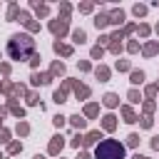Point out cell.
Segmentation results:
<instances>
[{"label": "cell", "instance_id": "1", "mask_svg": "<svg viewBox=\"0 0 159 159\" xmlns=\"http://www.w3.org/2000/svg\"><path fill=\"white\" fill-rule=\"evenodd\" d=\"M35 52V40L30 35H12L7 42V55L12 60H27Z\"/></svg>", "mask_w": 159, "mask_h": 159}, {"label": "cell", "instance_id": "2", "mask_svg": "<svg viewBox=\"0 0 159 159\" xmlns=\"http://www.w3.org/2000/svg\"><path fill=\"white\" fill-rule=\"evenodd\" d=\"M94 157L97 159H124V147L117 139H104V142L97 144Z\"/></svg>", "mask_w": 159, "mask_h": 159}, {"label": "cell", "instance_id": "3", "mask_svg": "<svg viewBox=\"0 0 159 159\" xmlns=\"http://www.w3.org/2000/svg\"><path fill=\"white\" fill-rule=\"evenodd\" d=\"M50 30L57 35V37H62L65 32H67V20H62V17H57V20H52L50 22Z\"/></svg>", "mask_w": 159, "mask_h": 159}, {"label": "cell", "instance_id": "4", "mask_svg": "<svg viewBox=\"0 0 159 159\" xmlns=\"http://www.w3.org/2000/svg\"><path fill=\"white\" fill-rule=\"evenodd\" d=\"M20 22H22L30 32H37V30H40V22H35V20L30 17V12H20Z\"/></svg>", "mask_w": 159, "mask_h": 159}, {"label": "cell", "instance_id": "5", "mask_svg": "<svg viewBox=\"0 0 159 159\" xmlns=\"http://www.w3.org/2000/svg\"><path fill=\"white\" fill-rule=\"evenodd\" d=\"M30 80H32V84H47V82L52 80V75H50V72H42V75H40V72H32Z\"/></svg>", "mask_w": 159, "mask_h": 159}, {"label": "cell", "instance_id": "6", "mask_svg": "<svg viewBox=\"0 0 159 159\" xmlns=\"http://www.w3.org/2000/svg\"><path fill=\"white\" fill-rule=\"evenodd\" d=\"M62 147H65V139H62V137H52V142H50V154H60Z\"/></svg>", "mask_w": 159, "mask_h": 159}, {"label": "cell", "instance_id": "7", "mask_svg": "<svg viewBox=\"0 0 159 159\" xmlns=\"http://www.w3.org/2000/svg\"><path fill=\"white\" fill-rule=\"evenodd\" d=\"M52 47H55V52H57V55H65V57H70V55H72V47H70V45H62L60 40H57Z\"/></svg>", "mask_w": 159, "mask_h": 159}, {"label": "cell", "instance_id": "8", "mask_svg": "<svg viewBox=\"0 0 159 159\" xmlns=\"http://www.w3.org/2000/svg\"><path fill=\"white\" fill-rule=\"evenodd\" d=\"M102 102H104V104H107V107H117V104H119V97H117V94H114V92H107V94H104V99H102Z\"/></svg>", "mask_w": 159, "mask_h": 159}, {"label": "cell", "instance_id": "9", "mask_svg": "<svg viewBox=\"0 0 159 159\" xmlns=\"http://www.w3.org/2000/svg\"><path fill=\"white\" fill-rule=\"evenodd\" d=\"M70 124H72L75 129H84V124H87V119H82L80 114H72V117H70Z\"/></svg>", "mask_w": 159, "mask_h": 159}, {"label": "cell", "instance_id": "10", "mask_svg": "<svg viewBox=\"0 0 159 159\" xmlns=\"http://www.w3.org/2000/svg\"><path fill=\"white\" fill-rule=\"evenodd\" d=\"M102 127H104L107 132H112V129L117 127V119H114V114H107V117L102 119Z\"/></svg>", "mask_w": 159, "mask_h": 159}, {"label": "cell", "instance_id": "11", "mask_svg": "<svg viewBox=\"0 0 159 159\" xmlns=\"http://www.w3.org/2000/svg\"><path fill=\"white\" fill-rule=\"evenodd\" d=\"M97 139H102V132H99V129H94V132H89V134L84 137V147H89V144H94Z\"/></svg>", "mask_w": 159, "mask_h": 159}, {"label": "cell", "instance_id": "12", "mask_svg": "<svg viewBox=\"0 0 159 159\" xmlns=\"http://www.w3.org/2000/svg\"><path fill=\"white\" fill-rule=\"evenodd\" d=\"M94 75H97V80H102V82H104V80H109V70H107L104 65H99V67L94 70Z\"/></svg>", "mask_w": 159, "mask_h": 159}, {"label": "cell", "instance_id": "13", "mask_svg": "<svg viewBox=\"0 0 159 159\" xmlns=\"http://www.w3.org/2000/svg\"><path fill=\"white\" fill-rule=\"evenodd\" d=\"M84 114H87V117H97V114H99V104H94V102H89V104L84 107Z\"/></svg>", "mask_w": 159, "mask_h": 159}, {"label": "cell", "instance_id": "14", "mask_svg": "<svg viewBox=\"0 0 159 159\" xmlns=\"http://www.w3.org/2000/svg\"><path fill=\"white\" fill-rule=\"evenodd\" d=\"M75 92H77V99L89 97V87H84V84H77V87H75Z\"/></svg>", "mask_w": 159, "mask_h": 159}, {"label": "cell", "instance_id": "15", "mask_svg": "<svg viewBox=\"0 0 159 159\" xmlns=\"http://www.w3.org/2000/svg\"><path fill=\"white\" fill-rule=\"evenodd\" d=\"M32 7H35V12H37L40 17H45V15L50 12V7H47V5H40V2H32Z\"/></svg>", "mask_w": 159, "mask_h": 159}, {"label": "cell", "instance_id": "16", "mask_svg": "<svg viewBox=\"0 0 159 159\" xmlns=\"http://www.w3.org/2000/svg\"><path fill=\"white\" fill-rule=\"evenodd\" d=\"M72 40H75L77 45H82V42L87 40V35H84V30H75V32H72Z\"/></svg>", "mask_w": 159, "mask_h": 159}, {"label": "cell", "instance_id": "17", "mask_svg": "<svg viewBox=\"0 0 159 159\" xmlns=\"http://www.w3.org/2000/svg\"><path fill=\"white\" fill-rule=\"evenodd\" d=\"M157 52H159V45H157V42H149V45L144 47V55H147V57H152V55H157Z\"/></svg>", "mask_w": 159, "mask_h": 159}, {"label": "cell", "instance_id": "18", "mask_svg": "<svg viewBox=\"0 0 159 159\" xmlns=\"http://www.w3.org/2000/svg\"><path fill=\"white\" fill-rule=\"evenodd\" d=\"M122 117H124V122H137V117H134V112L129 107H122Z\"/></svg>", "mask_w": 159, "mask_h": 159}, {"label": "cell", "instance_id": "19", "mask_svg": "<svg viewBox=\"0 0 159 159\" xmlns=\"http://www.w3.org/2000/svg\"><path fill=\"white\" fill-rule=\"evenodd\" d=\"M122 20H124V12H122V10H112L109 22H122Z\"/></svg>", "mask_w": 159, "mask_h": 159}, {"label": "cell", "instance_id": "20", "mask_svg": "<svg viewBox=\"0 0 159 159\" xmlns=\"http://www.w3.org/2000/svg\"><path fill=\"white\" fill-rule=\"evenodd\" d=\"M94 25H97V27L109 25V15H97V17H94Z\"/></svg>", "mask_w": 159, "mask_h": 159}, {"label": "cell", "instance_id": "21", "mask_svg": "<svg viewBox=\"0 0 159 159\" xmlns=\"http://www.w3.org/2000/svg\"><path fill=\"white\" fill-rule=\"evenodd\" d=\"M10 112H12V114H15V117H20V119H22V117H25V109H22V107H17V104H15V102H10Z\"/></svg>", "mask_w": 159, "mask_h": 159}, {"label": "cell", "instance_id": "22", "mask_svg": "<svg viewBox=\"0 0 159 159\" xmlns=\"http://www.w3.org/2000/svg\"><path fill=\"white\" fill-rule=\"evenodd\" d=\"M17 12H20V7H17L15 2H12V5L7 7V20H15V17H17Z\"/></svg>", "mask_w": 159, "mask_h": 159}, {"label": "cell", "instance_id": "23", "mask_svg": "<svg viewBox=\"0 0 159 159\" xmlns=\"http://www.w3.org/2000/svg\"><path fill=\"white\" fill-rule=\"evenodd\" d=\"M20 149H22V144H20V142H10V144H7V154H17Z\"/></svg>", "mask_w": 159, "mask_h": 159}, {"label": "cell", "instance_id": "24", "mask_svg": "<svg viewBox=\"0 0 159 159\" xmlns=\"http://www.w3.org/2000/svg\"><path fill=\"white\" fill-rule=\"evenodd\" d=\"M50 75H65V65H62V62H55V65H52V72H50Z\"/></svg>", "mask_w": 159, "mask_h": 159}, {"label": "cell", "instance_id": "25", "mask_svg": "<svg viewBox=\"0 0 159 159\" xmlns=\"http://www.w3.org/2000/svg\"><path fill=\"white\" fill-rule=\"evenodd\" d=\"M142 80H144V72H132V84H142Z\"/></svg>", "mask_w": 159, "mask_h": 159}, {"label": "cell", "instance_id": "26", "mask_svg": "<svg viewBox=\"0 0 159 159\" xmlns=\"http://www.w3.org/2000/svg\"><path fill=\"white\" fill-rule=\"evenodd\" d=\"M27 132H30V124H27V122H17V134H22V137H25Z\"/></svg>", "mask_w": 159, "mask_h": 159}, {"label": "cell", "instance_id": "27", "mask_svg": "<svg viewBox=\"0 0 159 159\" xmlns=\"http://www.w3.org/2000/svg\"><path fill=\"white\" fill-rule=\"evenodd\" d=\"M72 147H77V149H80V147H84V137H82V134L72 137Z\"/></svg>", "mask_w": 159, "mask_h": 159}, {"label": "cell", "instance_id": "28", "mask_svg": "<svg viewBox=\"0 0 159 159\" xmlns=\"http://www.w3.org/2000/svg\"><path fill=\"white\" fill-rule=\"evenodd\" d=\"M70 10H72V7H70L67 2H62V5H60V12H62V20H67V15H70Z\"/></svg>", "mask_w": 159, "mask_h": 159}, {"label": "cell", "instance_id": "29", "mask_svg": "<svg viewBox=\"0 0 159 159\" xmlns=\"http://www.w3.org/2000/svg\"><path fill=\"white\" fill-rule=\"evenodd\" d=\"M127 144H129V147H137V144H139V134H129V137H127Z\"/></svg>", "mask_w": 159, "mask_h": 159}, {"label": "cell", "instance_id": "30", "mask_svg": "<svg viewBox=\"0 0 159 159\" xmlns=\"http://www.w3.org/2000/svg\"><path fill=\"white\" fill-rule=\"evenodd\" d=\"M134 15H137V17L147 15V7H144V5H134Z\"/></svg>", "mask_w": 159, "mask_h": 159}, {"label": "cell", "instance_id": "31", "mask_svg": "<svg viewBox=\"0 0 159 159\" xmlns=\"http://www.w3.org/2000/svg\"><path fill=\"white\" fill-rule=\"evenodd\" d=\"M109 50H112V52H119V50H122V42H119V40H112V42H109Z\"/></svg>", "mask_w": 159, "mask_h": 159}, {"label": "cell", "instance_id": "32", "mask_svg": "<svg viewBox=\"0 0 159 159\" xmlns=\"http://www.w3.org/2000/svg\"><path fill=\"white\" fill-rule=\"evenodd\" d=\"M102 55H104V50H102L99 45H97V47H92V57H94V60H99Z\"/></svg>", "mask_w": 159, "mask_h": 159}, {"label": "cell", "instance_id": "33", "mask_svg": "<svg viewBox=\"0 0 159 159\" xmlns=\"http://www.w3.org/2000/svg\"><path fill=\"white\" fill-rule=\"evenodd\" d=\"M117 70H122V72H127V70H129V62H127V60H122V62H117Z\"/></svg>", "mask_w": 159, "mask_h": 159}, {"label": "cell", "instance_id": "34", "mask_svg": "<svg viewBox=\"0 0 159 159\" xmlns=\"http://www.w3.org/2000/svg\"><path fill=\"white\" fill-rule=\"evenodd\" d=\"M154 112V102H144V114H152Z\"/></svg>", "mask_w": 159, "mask_h": 159}, {"label": "cell", "instance_id": "35", "mask_svg": "<svg viewBox=\"0 0 159 159\" xmlns=\"http://www.w3.org/2000/svg\"><path fill=\"white\" fill-rule=\"evenodd\" d=\"M80 10H82V12H92V2H82Z\"/></svg>", "mask_w": 159, "mask_h": 159}, {"label": "cell", "instance_id": "36", "mask_svg": "<svg viewBox=\"0 0 159 159\" xmlns=\"http://www.w3.org/2000/svg\"><path fill=\"white\" fill-rule=\"evenodd\" d=\"M139 35L147 37V35H149V25H139Z\"/></svg>", "mask_w": 159, "mask_h": 159}, {"label": "cell", "instance_id": "37", "mask_svg": "<svg viewBox=\"0 0 159 159\" xmlns=\"http://www.w3.org/2000/svg\"><path fill=\"white\" fill-rule=\"evenodd\" d=\"M40 60H42L40 55H32V57H30V65H32V67H37V65H40Z\"/></svg>", "mask_w": 159, "mask_h": 159}, {"label": "cell", "instance_id": "38", "mask_svg": "<svg viewBox=\"0 0 159 159\" xmlns=\"http://www.w3.org/2000/svg\"><path fill=\"white\" fill-rule=\"evenodd\" d=\"M157 89H159L157 84H149V87H147V94H149V97H154V94H157Z\"/></svg>", "mask_w": 159, "mask_h": 159}, {"label": "cell", "instance_id": "39", "mask_svg": "<svg viewBox=\"0 0 159 159\" xmlns=\"http://www.w3.org/2000/svg\"><path fill=\"white\" fill-rule=\"evenodd\" d=\"M129 102H139V92H137V89L129 92Z\"/></svg>", "mask_w": 159, "mask_h": 159}, {"label": "cell", "instance_id": "40", "mask_svg": "<svg viewBox=\"0 0 159 159\" xmlns=\"http://www.w3.org/2000/svg\"><path fill=\"white\" fill-rule=\"evenodd\" d=\"M27 104H37V94L30 92V94H27Z\"/></svg>", "mask_w": 159, "mask_h": 159}, {"label": "cell", "instance_id": "41", "mask_svg": "<svg viewBox=\"0 0 159 159\" xmlns=\"http://www.w3.org/2000/svg\"><path fill=\"white\" fill-rule=\"evenodd\" d=\"M127 50H129V52H137V50H139V45H137V42H129V45H127Z\"/></svg>", "mask_w": 159, "mask_h": 159}, {"label": "cell", "instance_id": "42", "mask_svg": "<svg viewBox=\"0 0 159 159\" xmlns=\"http://www.w3.org/2000/svg\"><path fill=\"white\" fill-rule=\"evenodd\" d=\"M62 124H65V117L57 114V117H55V127H62Z\"/></svg>", "mask_w": 159, "mask_h": 159}, {"label": "cell", "instance_id": "43", "mask_svg": "<svg viewBox=\"0 0 159 159\" xmlns=\"http://www.w3.org/2000/svg\"><path fill=\"white\" fill-rule=\"evenodd\" d=\"M142 127H144V129H149V127H152V119H149V117H144V119H142Z\"/></svg>", "mask_w": 159, "mask_h": 159}, {"label": "cell", "instance_id": "44", "mask_svg": "<svg viewBox=\"0 0 159 159\" xmlns=\"http://www.w3.org/2000/svg\"><path fill=\"white\" fill-rule=\"evenodd\" d=\"M7 137H10L7 129H0V142H7Z\"/></svg>", "mask_w": 159, "mask_h": 159}, {"label": "cell", "instance_id": "45", "mask_svg": "<svg viewBox=\"0 0 159 159\" xmlns=\"http://www.w3.org/2000/svg\"><path fill=\"white\" fill-rule=\"evenodd\" d=\"M77 159H92V157H89L87 152H80V154H77Z\"/></svg>", "mask_w": 159, "mask_h": 159}, {"label": "cell", "instance_id": "46", "mask_svg": "<svg viewBox=\"0 0 159 159\" xmlns=\"http://www.w3.org/2000/svg\"><path fill=\"white\" fill-rule=\"evenodd\" d=\"M152 147H154V149H159V137H154V139H152Z\"/></svg>", "mask_w": 159, "mask_h": 159}, {"label": "cell", "instance_id": "47", "mask_svg": "<svg viewBox=\"0 0 159 159\" xmlns=\"http://www.w3.org/2000/svg\"><path fill=\"white\" fill-rule=\"evenodd\" d=\"M132 159H149V157H142V154H134Z\"/></svg>", "mask_w": 159, "mask_h": 159}, {"label": "cell", "instance_id": "48", "mask_svg": "<svg viewBox=\"0 0 159 159\" xmlns=\"http://www.w3.org/2000/svg\"><path fill=\"white\" fill-rule=\"evenodd\" d=\"M35 159H45V157H40V154H37V157H35Z\"/></svg>", "mask_w": 159, "mask_h": 159}, {"label": "cell", "instance_id": "49", "mask_svg": "<svg viewBox=\"0 0 159 159\" xmlns=\"http://www.w3.org/2000/svg\"><path fill=\"white\" fill-rule=\"evenodd\" d=\"M157 32H159V25H157Z\"/></svg>", "mask_w": 159, "mask_h": 159}, {"label": "cell", "instance_id": "50", "mask_svg": "<svg viewBox=\"0 0 159 159\" xmlns=\"http://www.w3.org/2000/svg\"><path fill=\"white\" fill-rule=\"evenodd\" d=\"M0 159H2V154H0Z\"/></svg>", "mask_w": 159, "mask_h": 159}, {"label": "cell", "instance_id": "51", "mask_svg": "<svg viewBox=\"0 0 159 159\" xmlns=\"http://www.w3.org/2000/svg\"><path fill=\"white\" fill-rule=\"evenodd\" d=\"M157 87H159V84H157Z\"/></svg>", "mask_w": 159, "mask_h": 159}]
</instances>
